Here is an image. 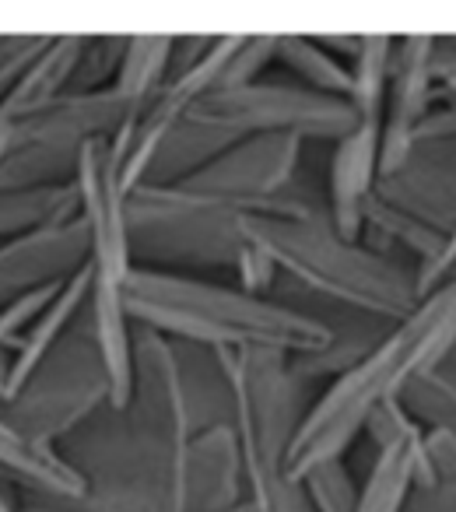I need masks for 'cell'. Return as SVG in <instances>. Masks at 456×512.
Segmentation results:
<instances>
[{"label": "cell", "instance_id": "5bb4252c", "mask_svg": "<svg viewBox=\"0 0 456 512\" xmlns=\"http://www.w3.org/2000/svg\"><path fill=\"white\" fill-rule=\"evenodd\" d=\"M404 512H456V439L425 432V467Z\"/></svg>", "mask_w": 456, "mask_h": 512}, {"label": "cell", "instance_id": "d6986e66", "mask_svg": "<svg viewBox=\"0 0 456 512\" xmlns=\"http://www.w3.org/2000/svg\"><path fill=\"white\" fill-rule=\"evenodd\" d=\"M435 99L449 102L456 109V74H446V78H435Z\"/></svg>", "mask_w": 456, "mask_h": 512}, {"label": "cell", "instance_id": "7c38bea8", "mask_svg": "<svg viewBox=\"0 0 456 512\" xmlns=\"http://www.w3.org/2000/svg\"><path fill=\"white\" fill-rule=\"evenodd\" d=\"M393 46H397V39H390V36L358 39V53L348 67L351 71L348 106L358 123H376L379 127V120H383V99H386V81H390Z\"/></svg>", "mask_w": 456, "mask_h": 512}, {"label": "cell", "instance_id": "ac0fdd59", "mask_svg": "<svg viewBox=\"0 0 456 512\" xmlns=\"http://www.w3.org/2000/svg\"><path fill=\"white\" fill-rule=\"evenodd\" d=\"M435 78H446V74H456V43L449 46V53H439V39H435V64H432Z\"/></svg>", "mask_w": 456, "mask_h": 512}, {"label": "cell", "instance_id": "9c48e42d", "mask_svg": "<svg viewBox=\"0 0 456 512\" xmlns=\"http://www.w3.org/2000/svg\"><path fill=\"white\" fill-rule=\"evenodd\" d=\"M435 36H404L393 46L379 120V176H390L407 158L414 130L435 106Z\"/></svg>", "mask_w": 456, "mask_h": 512}, {"label": "cell", "instance_id": "8fae6325", "mask_svg": "<svg viewBox=\"0 0 456 512\" xmlns=\"http://www.w3.org/2000/svg\"><path fill=\"white\" fill-rule=\"evenodd\" d=\"M421 463H425V432L421 428L379 446L369 474L358 484L355 512H404L407 498L418 484Z\"/></svg>", "mask_w": 456, "mask_h": 512}, {"label": "cell", "instance_id": "7a4b0ae2", "mask_svg": "<svg viewBox=\"0 0 456 512\" xmlns=\"http://www.w3.org/2000/svg\"><path fill=\"white\" fill-rule=\"evenodd\" d=\"M239 228L246 246L264 253L278 278L365 320L393 327L421 302L414 271L365 242L341 239L327 214L309 204L295 211L243 214Z\"/></svg>", "mask_w": 456, "mask_h": 512}, {"label": "cell", "instance_id": "52a82bcc", "mask_svg": "<svg viewBox=\"0 0 456 512\" xmlns=\"http://www.w3.org/2000/svg\"><path fill=\"white\" fill-rule=\"evenodd\" d=\"M302 144L306 141L288 134L239 137L218 158H211L204 169L183 179L176 190L236 207L239 214H271L306 207V200L288 193L295 169L302 162Z\"/></svg>", "mask_w": 456, "mask_h": 512}, {"label": "cell", "instance_id": "ffe728a7", "mask_svg": "<svg viewBox=\"0 0 456 512\" xmlns=\"http://www.w3.org/2000/svg\"><path fill=\"white\" fill-rule=\"evenodd\" d=\"M228 512H257V509H253L250 502H243V505H236V509H228Z\"/></svg>", "mask_w": 456, "mask_h": 512}, {"label": "cell", "instance_id": "2e32d148", "mask_svg": "<svg viewBox=\"0 0 456 512\" xmlns=\"http://www.w3.org/2000/svg\"><path fill=\"white\" fill-rule=\"evenodd\" d=\"M302 495L313 512H355L358 509V481L351 474L348 460L316 463L313 470L299 477Z\"/></svg>", "mask_w": 456, "mask_h": 512}, {"label": "cell", "instance_id": "6da1fadb", "mask_svg": "<svg viewBox=\"0 0 456 512\" xmlns=\"http://www.w3.org/2000/svg\"><path fill=\"white\" fill-rule=\"evenodd\" d=\"M456 348V278L428 292L411 316L393 323L372 351L327 386L309 404L299 435L288 453V477L299 481L306 470L327 460H344L362 435L365 418L376 407L397 404L411 383L435 372Z\"/></svg>", "mask_w": 456, "mask_h": 512}, {"label": "cell", "instance_id": "5b68a950", "mask_svg": "<svg viewBox=\"0 0 456 512\" xmlns=\"http://www.w3.org/2000/svg\"><path fill=\"white\" fill-rule=\"evenodd\" d=\"M456 228V137L414 141L407 158L376 179L365 207V232L407 249L428 267Z\"/></svg>", "mask_w": 456, "mask_h": 512}, {"label": "cell", "instance_id": "9a60e30c", "mask_svg": "<svg viewBox=\"0 0 456 512\" xmlns=\"http://www.w3.org/2000/svg\"><path fill=\"white\" fill-rule=\"evenodd\" d=\"M397 404L421 432H442L456 439V376L442 372V365L407 386Z\"/></svg>", "mask_w": 456, "mask_h": 512}, {"label": "cell", "instance_id": "4fadbf2b", "mask_svg": "<svg viewBox=\"0 0 456 512\" xmlns=\"http://www.w3.org/2000/svg\"><path fill=\"white\" fill-rule=\"evenodd\" d=\"M274 60L292 71V78L309 92L330 95V99H344L351 95V71L337 57H330L316 39L306 36H278V53Z\"/></svg>", "mask_w": 456, "mask_h": 512}, {"label": "cell", "instance_id": "8992f818", "mask_svg": "<svg viewBox=\"0 0 456 512\" xmlns=\"http://www.w3.org/2000/svg\"><path fill=\"white\" fill-rule=\"evenodd\" d=\"M190 120L207 123L228 137L288 134L299 141H341L355 127V113L344 99L309 92L302 85H267L253 81L243 88H218L190 109Z\"/></svg>", "mask_w": 456, "mask_h": 512}, {"label": "cell", "instance_id": "e0dca14e", "mask_svg": "<svg viewBox=\"0 0 456 512\" xmlns=\"http://www.w3.org/2000/svg\"><path fill=\"white\" fill-rule=\"evenodd\" d=\"M274 53H278V36H257V39L239 36V46H236V53L228 57L218 88L253 85V81L260 78V71L274 60ZM218 88H214V92H218Z\"/></svg>", "mask_w": 456, "mask_h": 512}, {"label": "cell", "instance_id": "ba28073f", "mask_svg": "<svg viewBox=\"0 0 456 512\" xmlns=\"http://www.w3.org/2000/svg\"><path fill=\"white\" fill-rule=\"evenodd\" d=\"M165 488L169 512H228L243 505L246 484L236 428L214 425L193 435L179 449Z\"/></svg>", "mask_w": 456, "mask_h": 512}, {"label": "cell", "instance_id": "30bf717a", "mask_svg": "<svg viewBox=\"0 0 456 512\" xmlns=\"http://www.w3.org/2000/svg\"><path fill=\"white\" fill-rule=\"evenodd\" d=\"M379 179V127L355 123L330 155V186H327V221L341 239L362 242L365 207Z\"/></svg>", "mask_w": 456, "mask_h": 512}, {"label": "cell", "instance_id": "277c9868", "mask_svg": "<svg viewBox=\"0 0 456 512\" xmlns=\"http://www.w3.org/2000/svg\"><path fill=\"white\" fill-rule=\"evenodd\" d=\"M232 390V428L243 456L246 502L257 512H313L302 484L288 477V453L309 411L302 383L278 351H214Z\"/></svg>", "mask_w": 456, "mask_h": 512}, {"label": "cell", "instance_id": "3957f363", "mask_svg": "<svg viewBox=\"0 0 456 512\" xmlns=\"http://www.w3.org/2000/svg\"><path fill=\"white\" fill-rule=\"evenodd\" d=\"M123 306L141 316L158 334L183 337L207 351H278L309 355L334 337V327L281 299L250 295L232 285H211L176 274H127Z\"/></svg>", "mask_w": 456, "mask_h": 512}]
</instances>
